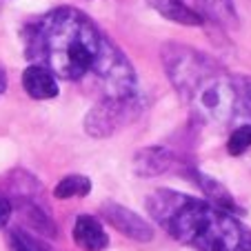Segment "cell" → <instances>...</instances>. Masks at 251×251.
<instances>
[{"label":"cell","instance_id":"5bb4252c","mask_svg":"<svg viewBox=\"0 0 251 251\" xmlns=\"http://www.w3.org/2000/svg\"><path fill=\"white\" fill-rule=\"evenodd\" d=\"M9 242H11V251H53L49 245L40 242L33 233L25 231V229H14L9 233Z\"/></svg>","mask_w":251,"mask_h":251},{"label":"cell","instance_id":"6da1fadb","mask_svg":"<svg viewBox=\"0 0 251 251\" xmlns=\"http://www.w3.org/2000/svg\"><path fill=\"white\" fill-rule=\"evenodd\" d=\"M25 56L69 82H89L100 98L138 94L129 58L76 7H56L23 29Z\"/></svg>","mask_w":251,"mask_h":251},{"label":"cell","instance_id":"30bf717a","mask_svg":"<svg viewBox=\"0 0 251 251\" xmlns=\"http://www.w3.org/2000/svg\"><path fill=\"white\" fill-rule=\"evenodd\" d=\"M147 5L153 11H158L162 18L171 20V23L187 25V27H200V25H204V18L198 11L191 9L185 0H147Z\"/></svg>","mask_w":251,"mask_h":251},{"label":"cell","instance_id":"4fadbf2b","mask_svg":"<svg viewBox=\"0 0 251 251\" xmlns=\"http://www.w3.org/2000/svg\"><path fill=\"white\" fill-rule=\"evenodd\" d=\"M249 149H251V123H242V125H238L231 131V136H229L227 153L238 158L245 151H249Z\"/></svg>","mask_w":251,"mask_h":251},{"label":"cell","instance_id":"8992f818","mask_svg":"<svg viewBox=\"0 0 251 251\" xmlns=\"http://www.w3.org/2000/svg\"><path fill=\"white\" fill-rule=\"evenodd\" d=\"M176 165V156L171 149L153 145V147H142L133 153V174L138 178H156L162 176Z\"/></svg>","mask_w":251,"mask_h":251},{"label":"cell","instance_id":"9c48e42d","mask_svg":"<svg viewBox=\"0 0 251 251\" xmlns=\"http://www.w3.org/2000/svg\"><path fill=\"white\" fill-rule=\"evenodd\" d=\"M194 11L211 23L220 25L225 29H236L238 27V14L233 7V0H185Z\"/></svg>","mask_w":251,"mask_h":251},{"label":"cell","instance_id":"7c38bea8","mask_svg":"<svg viewBox=\"0 0 251 251\" xmlns=\"http://www.w3.org/2000/svg\"><path fill=\"white\" fill-rule=\"evenodd\" d=\"M91 191V180L87 176H80V174H71V176H65L60 182L56 185L53 189V196L58 200H69V198H82Z\"/></svg>","mask_w":251,"mask_h":251},{"label":"cell","instance_id":"7a4b0ae2","mask_svg":"<svg viewBox=\"0 0 251 251\" xmlns=\"http://www.w3.org/2000/svg\"><path fill=\"white\" fill-rule=\"evenodd\" d=\"M147 211L174 240L198 251H251V231L236 213L174 189L147 196Z\"/></svg>","mask_w":251,"mask_h":251},{"label":"cell","instance_id":"277c9868","mask_svg":"<svg viewBox=\"0 0 251 251\" xmlns=\"http://www.w3.org/2000/svg\"><path fill=\"white\" fill-rule=\"evenodd\" d=\"M140 94L133 96H104L87 111L85 131L91 138H109L142 114Z\"/></svg>","mask_w":251,"mask_h":251},{"label":"cell","instance_id":"8fae6325","mask_svg":"<svg viewBox=\"0 0 251 251\" xmlns=\"http://www.w3.org/2000/svg\"><path fill=\"white\" fill-rule=\"evenodd\" d=\"M189 174H191V180L200 187V191H204V196L209 198V202L218 204V207L227 209V211H231V213H240V207H238L236 200L231 198V191H229L220 180H216V178H211V176L202 174L200 169H189Z\"/></svg>","mask_w":251,"mask_h":251},{"label":"cell","instance_id":"e0dca14e","mask_svg":"<svg viewBox=\"0 0 251 251\" xmlns=\"http://www.w3.org/2000/svg\"><path fill=\"white\" fill-rule=\"evenodd\" d=\"M7 91V74H5V69L0 67V96Z\"/></svg>","mask_w":251,"mask_h":251},{"label":"cell","instance_id":"ba28073f","mask_svg":"<svg viewBox=\"0 0 251 251\" xmlns=\"http://www.w3.org/2000/svg\"><path fill=\"white\" fill-rule=\"evenodd\" d=\"M74 242L82 251H104L109 247V236L98 218L82 213L74 225Z\"/></svg>","mask_w":251,"mask_h":251},{"label":"cell","instance_id":"9a60e30c","mask_svg":"<svg viewBox=\"0 0 251 251\" xmlns=\"http://www.w3.org/2000/svg\"><path fill=\"white\" fill-rule=\"evenodd\" d=\"M238 85H240V98H242V109H245V120L251 123V78L249 76H238Z\"/></svg>","mask_w":251,"mask_h":251},{"label":"cell","instance_id":"52a82bcc","mask_svg":"<svg viewBox=\"0 0 251 251\" xmlns=\"http://www.w3.org/2000/svg\"><path fill=\"white\" fill-rule=\"evenodd\" d=\"M23 89L33 100H51L60 94L58 76L49 67L40 65V62H31L23 71Z\"/></svg>","mask_w":251,"mask_h":251},{"label":"cell","instance_id":"2e32d148","mask_svg":"<svg viewBox=\"0 0 251 251\" xmlns=\"http://www.w3.org/2000/svg\"><path fill=\"white\" fill-rule=\"evenodd\" d=\"M11 211H14V209H11V202L0 196V229L7 227V223H9V218H11Z\"/></svg>","mask_w":251,"mask_h":251},{"label":"cell","instance_id":"5b68a950","mask_svg":"<svg viewBox=\"0 0 251 251\" xmlns=\"http://www.w3.org/2000/svg\"><path fill=\"white\" fill-rule=\"evenodd\" d=\"M100 213L102 218L116 229V231L125 233L127 238L138 242H151L153 240V227L142 220L136 211H131L129 207H123V204L114 202V200H107L100 207Z\"/></svg>","mask_w":251,"mask_h":251},{"label":"cell","instance_id":"3957f363","mask_svg":"<svg viewBox=\"0 0 251 251\" xmlns=\"http://www.w3.org/2000/svg\"><path fill=\"white\" fill-rule=\"evenodd\" d=\"M160 60L165 65V74L169 78V82L174 85V89L178 91L182 100L211 74L218 69V62L211 56L198 51L194 47L178 43H167L160 49Z\"/></svg>","mask_w":251,"mask_h":251}]
</instances>
